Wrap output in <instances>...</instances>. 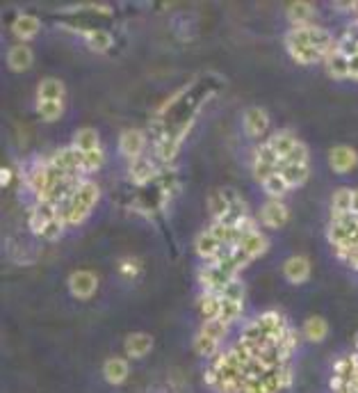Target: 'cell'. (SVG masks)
<instances>
[{
  "instance_id": "obj_14",
  "label": "cell",
  "mask_w": 358,
  "mask_h": 393,
  "mask_svg": "<svg viewBox=\"0 0 358 393\" xmlns=\"http://www.w3.org/2000/svg\"><path fill=\"white\" fill-rule=\"evenodd\" d=\"M288 19L292 28H301V26H312V19H315V5L306 3V0H295V3L288 5Z\"/></svg>"
},
{
  "instance_id": "obj_13",
  "label": "cell",
  "mask_w": 358,
  "mask_h": 393,
  "mask_svg": "<svg viewBox=\"0 0 358 393\" xmlns=\"http://www.w3.org/2000/svg\"><path fill=\"white\" fill-rule=\"evenodd\" d=\"M194 249H197V254L203 258L206 263H212L215 258L219 256V251L223 249V245L215 238L210 229H206V231H201L197 238H194Z\"/></svg>"
},
{
  "instance_id": "obj_21",
  "label": "cell",
  "mask_w": 358,
  "mask_h": 393,
  "mask_svg": "<svg viewBox=\"0 0 358 393\" xmlns=\"http://www.w3.org/2000/svg\"><path fill=\"white\" fill-rule=\"evenodd\" d=\"M73 146H76L78 151H94V149H101V135L99 131L92 128V126H85V128L76 131V135H73Z\"/></svg>"
},
{
  "instance_id": "obj_33",
  "label": "cell",
  "mask_w": 358,
  "mask_h": 393,
  "mask_svg": "<svg viewBox=\"0 0 358 393\" xmlns=\"http://www.w3.org/2000/svg\"><path fill=\"white\" fill-rule=\"evenodd\" d=\"M199 332L208 334V336H210V338L221 341V338H226L228 325L223 323V320H219V318H215V320H203V325H201V329H199Z\"/></svg>"
},
{
  "instance_id": "obj_38",
  "label": "cell",
  "mask_w": 358,
  "mask_h": 393,
  "mask_svg": "<svg viewBox=\"0 0 358 393\" xmlns=\"http://www.w3.org/2000/svg\"><path fill=\"white\" fill-rule=\"evenodd\" d=\"M242 393H270V389H267L265 380H256V382H247V384H244Z\"/></svg>"
},
{
  "instance_id": "obj_6",
  "label": "cell",
  "mask_w": 358,
  "mask_h": 393,
  "mask_svg": "<svg viewBox=\"0 0 358 393\" xmlns=\"http://www.w3.org/2000/svg\"><path fill=\"white\" fill-rule=\"evenodd\" d=\"M57 215H59V209H57L55 204H50V202H34V206L30 209V215H28L30 231H32L34 236H41L43 227H46L50 220H55Z\"/></svg>"
},
{
  "instance_id": "obj_40",
  "label": "cell",
  "mask_w": 358,
  "mask_h": 393,
  "mask_svg": "<svg viewBox=\"0 0 358 393\" xmlns=\"http://www.w3.org/2000/svg\"><path fill=\"white\" fill-rule=\"evenodd\" d=\"M10 181H12V169L3 167V169H0V188H7Z\"/></svg>"
},
{
  "instance_id": "obj_17",
  "label": "cell",
  "mask_w": 358,
  "mask_h": 393,
  "mask_svg": "<svg viewBox=\"0 0 358 393\" xmlns=\"http://www.w3.org/2000/svg\"><path fill=\"white\" fill-rule=\"evenodd\" d=\"M324 69L335 80H347L349 78V57L342 55L338 48H333L324 60Z\"/></svg>"
},
{
  "instance_id": "obj_41",
  "label": "cell",
  "mask_w": 358,
  "mask_h": 393,
  "mask_svg": "<svg viewBox=\"0 0 358 393\" xmlns=\"http://www.w3.org/2000/svg\"><path fill=\"white\" fill-rule=\"evenodd\" d=\"M352 213H358V190H354V197H352Z\"/></svg>"
},
{
  "instance_id": "obj_4",
  "label": "cell",
  "mask_w": 358,
  "mask_h": 393,
  "mask_svg": "<svg viewBox=\"0 0 358 393\" xmlns=\"http://www.w3.org/2000/svg\"><path fill=\"white\" fill-rule=\"evenodd\" d=\"M146 149V133L139 128H126L119 137V151L126 155L130 162L141 158V153Z\"/></svg>"
},
{
  "instance_id": "obj_28",
  "label": "cell",
  "mask_w": 358,
  "mask_h": 393,
  "mask_svg": "<svg viewBox=\"0 0 358 393\" xmlns=\"http://www.w3.org/2000/svg\"><path fill=\"white\" fill-rule=\"evenodd\" d=\"M37 113L43 122L53 124L64 115V101H37Z\"/></svg>"
},
{
  "instance_id": "obj_31",
  "label": "cell",
  "mask_w": 358,
  "mask_h": 393,
  "mask_svg": "<svg viewBox=\"0 0 358 393\" xmlns=\"http://www.w3.org/2000/svg\"><path fill=\"white\" fill-rule=\"evenodd\" d=\"M69 227L66 224V218H64V213L59 211V215L55 220H50L46 227H43V231H41V238L43 240H48V242H55V240H59L64 236V229Z\"/></svg>"
},
{
  "instance_id": "obj_37",
  "label": "cell",
  "mask_w": 358,
  "mask_h": 393,
  "mask_svg": "<svg viewBox=\"0 0 358 393\" xmlns=\"http://www.w3.org/2000/svg\"><path fill=\"white\" fill-rule=\"evenodd\" d=\"M253 174H256V179L263 183L270 179L272 174H279V167L276 165H270V162H260V160H253Z\"/></svg>"
},
{
  "instance_id": "obj_19",
  "label": "cell",
  "mask_w": 358,
  "mask_h": 393,
  "mask_svg": "<svg viewBox=\"0 0 358 393\" xmlns=\"http://www.w3.org/2000/svg\"><path fill=\"white\" fill-rule=\"evenodd\" d=\"M66 85L59 78H43L37 87V101H64Z\"/></svg>"
},
{
  "instance_id": "obj_16",
  "label": "cell",
  "mask_w": 358,
  "mask_h": 393,
  "mask_svg": "<svg viewBox=\"0 0 358 393\" xmlns=\"http://www.w3.org/2000/svg\"><path fill=\"white\" fill-rule=\"evenodd\" d=\"M155 176H158V167L153 165L151 158H146V155H141V158L132 160L130 165V179L135 181V185H146L151 183Z\"/></svg>"
},
{
  "instance_id": "obj_39",
  "label": "cell",
  "mask_w": 358,
  "mask_h": 393,
  "mask_svg": "<svg viewBox=\"0 0 358 393\" xmlns=\"http://www.w3.org/2000/svg\"><path fill=\"white\" fill-rule=\"evenodd\" d=\"M349 80H358V53L349 57Z\"/></svg>"
},
{
  "instance_id": "obj_22",
  "label": "cell",
  "mask_w": 358,
  "mask_h": 393,
  "mask_svg": "<svg viewBox=\"0 0 358 393\" xmlns=\"http://www.w3.org/2000/svg\"><path fill=\"white\" fill-rule=\"evenodd\" d=\"M304 338H308L310 343H322V341L329 336V323L324 320L322 316H310L308 320L304 323Z\"/></svg>"
},
{
  "instance_id": "obj_8",
  "label": "cell",
  "mask_w": 358,
  "mask_h": 393,
  "mask_svg": "<svg viewBox=\"0 0 358 393\" xmlns=\"http://www.w3.org/2000/svg\"><path fill=\"white\" fill-rule=\"evenodd\" d=\"M310 261L306 256H290L286 258V263H283V277H286L292 286H301L306 281L310 279Z\"/></svg>"
},
{
  "instance_id": "obj_35",
  "label": "cell",
  "mask_w": 358,
  "mask_h": 393,
  "mask_svg": "<svg viewBox=\"0 0 358 393\" xmlns=\"http://www.w3.org/2000/svg\"><path fill=\"white\" fill-rule=\"evenodd\" d=\"M308 160H310V151H308V146H306V142H297L295 144V149L288 153V158L286 162H292V165H308Z\"/></svg>"
},
{
  "instance_id": "obj_10",
  "label": "cell",
  "mask_w": 358,
  "mask_h": 393,
  "mask_svg": "<svg viewBox=\"0 0 358 393\" xmlns=\"http://www.w3.org/2000/svg\"><path fill=\"white\" fill-rule=\"evenodd\" d=\"M39 30H41V21L39 17H34V14H19V17L12 21V35L23 44L34 39V37L39 35Z\"/></svg>"
},
{
  "instance_id": "obj_32",
  "label": "cell",
  "mask_w": 358,
  "mask_h": 393,
  "mask_svg": "<svg viewBox=\"0 0 358 393\" xmlns=\"http://www.w3.org/2000/svg\"><path fill=\"white\" fill-rule=\"evenodd\" d=\"M221 295L223 300H233V302H244V298H247V286L242 284L240 277H235V279H230L226 286L221 288V291L217 293Z\"/></svg>"
},
{
  "instance_id": "obj_34",
  "label": "cell",
  "mask_w": 358,
  "mask_h": 393,
  "mask_svg": "<svg viewBox=\"0 0 358 393\" xmlns=\"http://www.w3.org/2000/svg\"><path fill=\"white\" fill-rule=\"evenodd\" d=\"M106 162V155H103V149H94V151H87L85 158H83V174H92L96 169L103 167Z\"/></svg>"
},
{
  "instance_id": "obj_29",
  "label": "cell",
  "mask_w": 358,
  "mask_h": 393,
  "mask_svg": "<svg viewBox=\"0 0 358 393\" xmlns=\"http://www.w3.org/2000/svg\"><path fill=\"white\" fill-rule=\"evenodd\" d=\"M244 314V302H233V300H223L221 298V311H219V320H223L230 327L235 320H240Z\"/></svg>"
},
{
  "instance_id": "obj_36",
  "label": "cell",
  "mask_w": 358,
  "mask_h": 393,
  "mask_svg": "<svg viewBox=\"0 0 358 393\" xmlns=\"http://www.w3.org/2000/svg\"><path fill=\"white\" fill-rule=\"evenodd\" d=\"M119 274H121V277H126V279H132V277H137L139 274V261L137 258H121V261H119Z\"/></svg>"
},
{
  "instance_id": "obj_20",
  "label": "cell",
  "mask_w": 358,
  "mask_h": 393,
  "mask_svg": "<svg viewBox=\"0 0 358 393\" xmlns=\"http://www.w3.org/2000/svg\"><path fill=\"white\" fill-rule=\"evenodd\" d=\"M279 174L286 179V183L290 185V190H295V188H301V185H306V181H308L310 165H292V162H286V165L281 167Z\"/></svg>"
},
{
  "instance_id": "obj_5",
  "label": "cell",
  "mask_w": 358,
  "mask_h": 393,
  "mask_svg": "<svg viewBox=\"0 0 358 393\" xmlns=\"http://www.w3.org/2000/svg\"><path fill=\"white\" fill-rule=\"evenodd\" d=\"M242 128L249 137H263L267 128H270V115H267V110L260 106L247 108L242 115Z\"/></svg>"
},
{
  "instance_id": "obj_7",
  "label": "cell",
  "mask_w": 358,
  "mask_h": 393,
  "mask_svg": "<svg viewBox=\"0 0 358 393\" xmlns=\"http://www.w3.org/2000/svg\"><path fill=\"white\" fill-rule=\"evenodd\" d=\"M358 165V151L349 144H338L329 151V167L335 174H347Z\"/></svg>"
},
{
  "instance_id": "obj_24",
  "label": "cell",
  "mask_w": 358,
  "mask_h": 393,
  "mask_svg": "<svg viewBox=\"0 0 358 393\" xmlns=\"http://www.w3.org/2000/svg\"><path fill=\"white\" fill-rule=\"evenodd\" d=\"M270 142V146L276 151V155H281V158H288V153L295 149V144L299 142V140L295 137L292 131H276L274 135L267 140Z\"/></svg>"
},
{
  "instance_id": "obj_9",
  "label": "cell",
  "mask_w": 358,
  "mask_h": 393,
  "mask_svg": "<svg viewBox=\"0 0 358 393\" xmlns=\"http://www.w3.org/2000/svg\"><path fill=\"white\" fill-rule=\"evenodd\" d=\"M153 350V336L146 332H132L123 341V352L130 359H144Z\"/></svg>"
},
{
  "instance_id": "obj_26",
  "label": "cell",
  "mask_w": 358,
  "mask_h": 393,
  "mask_svg": "<svg viewBox=\"0 0 358 393\" xmlns=\"http://www.w3.org/2000/svg\"><path fill=\"white\" fill-rule=\"evenodd\" d=\"M199 311H201V316H203V320H215V318H219L221 295L203 291V293H201V298H199Z\"/></svg>"
},
{
  "instance_id": "obj_42",
  "label": "cell",
  "mask_w": 358,
  "mask_h": 393,
  "mask_svg": "<svg viewBox=\"0 0 358 393\" xmlns=\"http://www.w3.org/2000/svg\"><path fill=\"white\" fill-rule=\"evenodd\" d=\"M356 352H358V336H356Z\"/></svg>"
},
{
  "instance_id": "obj_23",
  "label": "cell",
  "mask_w": 358,
  "mask_h": 393,
  "mask_svg": "<svg viewBox=\"0 0 358 393\" xmlns=\"http://www.w3.org/2000/svg\"><path fill=\"white\" fill-rule=\"evenodd\" d=\"M192 347H194V352H197L199 357H203V359H215V357H217V354L221 352V341L210 338V336H208V334L199 332L197 336H194Z\"/></svg>"
},
{
  "instance_id": "obj_3",
  "label": "cell",
  "mask_w": 358,
  "mask_h": 393,
  "mask_svg": "<svg viewBox=\"0 0 358 393\" xmlns=\"http://www.w3.org/2000/svg\"><path fill=\"white\" fill-rule=\"evenodd\" d=\"M258 220L263 222V227L267 229H281L288 224L290 220V209L283 199H267V202L260 206V215Z\"/></svg>"
},
{
  "instance_id": "obj_30",
  "label": "cell",
  "mask_w": 358,
  "mask_h": 393,
  "mask_svg": "<svg viewBox=\"0 0 358 393\" xmlns=\"http://www.w3.org/2000/svg\"><path fill=\"white\" fill-rule=\"evenodd\" d=\"M263 190L267 192V197L270 199H283L290 192V185L286 183L281 174H272L270 179L263 181Z\"/></svg>"
},
{
  "instance_id": "obj_18",
  "label": "cell",
  "mask_w": 358,
  "mask_h": 393,
  "mask_svg": "<svg viewBox=\"0 0 358 393\" xmlns=\"http://www.w3.org/2000/svg\"><path fill=\"white\" fill-rule=\"evenodd\" d=\"M83 37L87 41V46L94 50V53H108V50L115 46V37L108 30H101V28H89L83 30Z\"/></svg>"
},
{
  "instance_id": "obj_12",
  "label": "cell",
  "mask_w": 358,
  "mask_h": 393,
  "mask_svg": "<svg viewBox=\"0 0 358 393\" xmlns=\"http://www.w3.org/2000/svg\"><path fill=\"white\" fill-rule=\"evenodd\" d=\"M237 247H240L251 261H256V258L267 254V249H270V240H267V236L258 229V231H251L247 236H242V238L237 240Z\"/></svg>"
},
{
  "instance_id": "obj_2",
  "label": "cell",
  "mask_w": 358,
  "mask_h": 393,
  "mask_svg": "<svg viewBox=\"0 0 358 393\" xmlns=\"http://www.w3.org/2000/svg\"><path fill=\"white\" fill-rule=\"evenodd\" d=\"M66 284H69V293L76 300H92L99 291V274L92 270H73Z\"/></svg>"
},
{
  "instance_id": "obj_11",
  "label": "cell",
  "mask_w": 358,
  "mask_h": 393,
  "mask_svg": "<svg viewBox=\"0 0 358 393\" xmlns=\"http://www.w3.org/2000/svg\"><path fill=\"white\" fill-rule=\"evenodd\" d=\"M130 375V363L123 357H110L103 363V377L112 387H121Z\"/></svg>"
},
{
  "instance_id": "obj_15",
  "label": "cell",
  "mask_w": 358,
  "mask_h": 393,
  "mask_svg": "<svg viewBox=\"0 0 358 393\" xmlns=\"http://www.w3.org/2000/svg\"><path fill=\"white\" fill-rule=\"evenodd\" d=\"M32 62H34V53H32V48L26 46V44H17V46H12L10 53H7V64H10V69L17 73L28 71L30 66H32Z\"/></svg>"
},
{
  "instance_id": "obj_25",
  "label": "cell",
  "mask_w": 358,
  "mask_h": 393,
  "mask_svg": "<svg viewBox=\"0 0 358 393\" xmlns=\"http://www.w3.org/2000/svg\"><path fill=\"white\" fill-rule=\"evenodd\" d=\"M352 197L354 190L352 188H338L331 197V218H340V215H349L352 213Z\"/></svg>"
},
{
  "instance_id": "obj_1",
  "label": "cell",
  "mask_w": 358,
  "mask_h": 393,
  "mask_svg": "<svg viewBox=\"0 0 358 393\" xmlns=\"http://www.w3.org/2000/svg\"><path fill=\"white\" fill-rule=\"evenodd\" d=\"M99 197H101V190L92 179H83L80 185L73 192L71 202L66 204V209H62L64 218H66V224L69 227H80L83 222L92 215L94 206L99 204Z\"/></svg>"
},
{
  "instance_id": "obj_27",
  "label": "cell",
  "mask_w": 358,
  "mask_h": 393,
  "mask_svg": "<svg viewBox=\"0 0 358 393\" xmlns=\"http://www.w3.org/2000/svg\"><path fill=\"white\" fill-rule=\"evenodd\" d=\"M178 151H181V142L171 135L165 137V140H160V142H155V155L162 160V162H171L178 155Z\"/></svg>"
}]
</instances>
